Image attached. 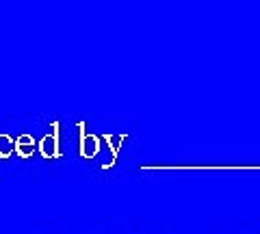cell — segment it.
Returning a JSON list of instances; mask_svg holds the SVG:
<instances>
[{
	"label": "cell",
	"mask_w": 260,
	"mask_h": 234,
	"mask_svg": "<svg viewBox=\"0 0 260 234\" xmlns=\"http://www.w3.org/2000/svg\"><path fill=\"white\" fill-rule=\"evenodd\" d=\"M15 152H18L20 158H30L35 154V139L30 135H20L18 141H15Z\"/></svg>",
	"instance_id": "obj_3"
},
{
	"label": "cell",
	"mask_w": 260,
	"mask_h": 234,
	"mask_svg": "<svg viewBox=\"0 0 260 234\" xmlns=\"http://www.w3.org/2000/svg\"><path fill=\"white\" fill-rule=\"evenodd\" d=\"M15 154V139L9 135H0V158L7 160Z\"/></svg>",
	"instance_id": "obj_5"
},
{
	"label": "cell",
	"mask_w": 260,
	"mask_h": 234,
	"mask_svg": "<svg viewBox=\"0 0 260 234\" xmlns=\"http://www.w3.org/2000/svg\"><path fill=\"white\" fill-rule=\"evenodd\" d=\"M126 137H128V135H119V137L104 135V137H102V139L109 143V148H111V154H113L111 163H107V165H104V169H109V167H113V165H115V160H117V152H119V148H121V141H124Z\"/></svg>",
	"instance_id": "obj_4"
},
{
	"label": "cell",
	"mask_w": 260,
	"mask_h": 234,
	"mask_svg": "<svg viewBox=\"0 0 260 234\" xmlns=\"http://www.w3.org/2000/svg\"><path fill=\"white\" fill-rule=\"evenodd\" d=\"M78 132H80V156L83 158H95L100 152V137L87 135L85 132V122H78Z\"/></svg>",
	"instance_id": "obj_2"
},
{
	"label": "cell",
	"mask_w": 260,
	"mask_h": 234,
	"mask_svg": "<svg viewBox=\"0 0 260 234\" xmlns=\"http://www.w3.org/2000/svg\"><path fill=\"white\" fill-rule=\"evenodd\" d=\"M59 122H52V135H46L42 137V141L37 143L39 148V154H42L44 158H61V148H59Z\"/></svg>",
	"instance_id": "obj_1"
}]
</instances>
